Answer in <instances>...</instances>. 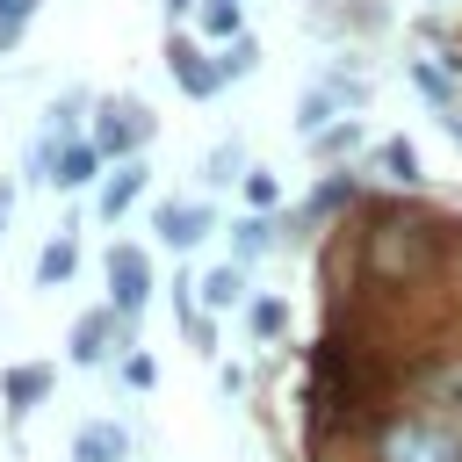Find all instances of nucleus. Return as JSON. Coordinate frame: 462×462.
Listing matches in <instances>:
<instances>
[{
  "instance_id": "obj_3",
  "label": "nucleus",
  "mask_w": 462,
  "mask_h": 462,
  "mask_svg": "<svg viewBox=\"0 0 462 462\" xmlns=\"http://www.w3.org/2000/svg\"><path fill=\"white\" fill-rule=\"evenodd\" d=\"M108 289H116V318L144 310V296H152V260H144L137 245H116V253H108Z\"/></svg>"
},
{
  "instance_id": "obj_16",
  "label": "nucleus",
  "mask_w": 462,
  "mask_h": 462,
  "mask_svg": "<svg viewBox=\"0 0 462 462\" xmlns=\"http://www.w3.org/2000/svg\"><path fill=\"white\" fill-rule=\"evenodd\" d=\"M383 166H390V180H419V152H411L404 137H390V144H383Z\"/></svg>"
},
{
  "instance_id": "obj_15",
  "label": "nucleus",
  "mask_w": 462,
  "mask_h": 462,
  "mask_svg": "<svg viewBox=\"0 0 462 462\" xmlns=\"http://www.w3.org/2000/svg\"><path fill=\"white\" fill-rule=\"evenodd\" d=\"M325 123H332V94H303V108H296V130H303V137H318Z\"/></svg>"
},
{
  "instance_id": "obj_2",
  "label": "nucleus",
  "mask_w": 462,
  "mask_h": 462,
  "mask_svg": "<svg viewBox=\"0 0 462 462\" xmlns=\"http://www.w3.org/2000/svg\"><path fill=\"white\" fill-rule=\"evenodd\" d=\"M375 462H462V440H455V426H440L426 411H404L375 433Z\"/></svg>"
},
{
  "instance_id": "obj_17",
  "label": "nucleus",
  "mask_w": 462,
  "mask_h": 462,
  "mask_svg": "<svg viewBox=\"0 0 462 462\" xmlns=\"http://www.w3.org/2000/svg\"><path fill=\"white\" fill-rule=\"evenodd\" d=\"M267 245H274V224H267V217H245V224H238V260H253V253H267Z\"/></svg>"
},
{
  "instance_id": "obj_18",
  "label": "nucleus",
  "mask_w": 462,
  "mask_h": 462,
  "mask_svg": "<svg viewBox=\"0 0 462 462\" xmlns=\"http://www.w3.org/2000/svg\"><path fill=\"white\" fill-rule=\"evenodd\" d=\"M282 325H289V310H282L274 296H260V303H253V339H282Z\"/></svg>"
},
{
  "instance_id": "obj_14",
  "label": "nucleus",
  "mask_w": 462,
  "mask_h": 462,
  "mask_svg": "<svg viewBox=\"0 0 462 462\" xmlns=\"http://www.w3.org/2000/svg\"><path fill=\"white\" fill-rule=\"evenodd\" d=\"M36 14V0H0V51H14L22 43V22Z\"/></svg>"
},
{
  "instance_id": "obj_8",
  "label": "nucleus",
  "mask_w": 462,
  "mask_h": 462,
  "mask_svg": "<svg viewBox=\"0 0 462 462\" xmlns=\"http://www.w3.org/2000/svg\"><path fill=\"white\" fill-rule=\"evenodd\" d=\"M137 195H144V166H137V159H123V166L108 173V188H101V217L116 224V217H123V209H130Z\"/></svg>"
},
{
  "instance_id": "obj_21",
  "label": "nucleus",
  "mask_w": 462,
  "mask_h": 462,
  "mask_svg": "<svg viewBox=\"0 0 462 462\" xmlns=\"http://www.w3.org/2000/svg\"><path fill=\"white\" fill-rule=\"evenodd\" d=\"M238 159H245L238 144H217V152H209V180H238Z\"/></svg>"
},
{
  "instance_id": "obj_23",
  "label": "nucleus",
  "mask_w": 462,
  "mask_h": 462,
  "mask_svg": "<svg viewBox=\"0 0 462 462\" xmlns=\"http://www.w3.org/2000/svg\"><path fill=\"white\" fill-rule=\"evenodd\" d=\"M123 375H130V383H137V390H152V375H159V368H152V361H144V354H130V361H123Z\"/></svg>"
},
{
  "instance_id": "obj_25",
  "label": "nucleus",
  "mask_w": 462,
  "mask_h": 462,
  "mask_svg": "<svg viewBox=\"0 0 462 462\" xmlns=\"http://www.w3.org/2000/svg\"><path fill=\"white\" fill-rule=\"evenodd\" d=\"M0 224H7V188H0Z\"/></svg>"
},
{
  "instance_id": "obj_20",
  "label": "nucleus",
  "mask_w": 462,
  "mask_h": 462,
  "mask_svg": "<svg viewBox=\"0 0 462 462\" xmlns=\"http://www.w3.org/2000/svg\"><path fill=\"white\" fill-rule=\"evenodd\" d=\"M245 202H253V209H274V202H282L274 173H245Z\"/></svg>"
},
{
  "instance_id": "obj_10",
  "label": "nucleus",
  "mask_w": 462,
  "mask_h": 462,
  "mask_svg": "<svg viewBox=\"0 0 462 462\" xmlns=\"http://www.w3.org/2000/svg\"><path fill=\"white\" fill-rule=\"evenodd\" d=\"M72 267H79V245H72V238H51V245H43V260H36V282H43V289H58Z\"/></svg>"
},
{
  "instance_id": "obj_9",
  "label": "nucleus",
  "mask_w": 462,
  "mask_h": 462,
  "mask_svg": "<svg viewBox=\"0 0 462 462\" xmlns=\"http://www.w3.org/2000/svg\"><path fill=\"white\" fill-rule=\"evenodd\" d=\"M108 325H116V310L79 318V325H72V361H108Z\"/></svg>"
},
{
  "instance_id": "obj_24",
  "label": "nucleus",
  "mask_w": 462,
  "mask_h": 462,
  "mask_svg": "<svg viewBox=\"0 0 462 462\" xmlns=\"http://www.w3.org/2000/svg\"><path fill=\"white\" fill-rule=\"evenodd\" d=\"M188 7H195V0H166V14H188Z\"/></svg>"
},
{
  "instance_id": "obj_4",
  "label": "nucleus",
  "mask_w": 462,
  "mask_h": 462,
  "mask_svg": "<svg viewBox=\"0 0 462 462\" xmlns=\"http://www.w3.org/2000/svg\"><path fill=\"white\" fill-rule=\"evenodd\" d=\"M137 137H152V116H144L137 101H123V108H101L94 152H116V159H130V152H137Z\"/></svg>"
},
{
  "instance_id": "obj_7",
  "label": "nucleus",
  "mask_w": 462,
  "mask_h": 462,
  "mask_svg": "<svg viewBox=\"0 0 462 462\" xmlns=\"http://www.w3.org/2000/svg\"><path fill=\"white\" fill-rule=\"evenodd\" d=\"M166 58H173V72H180V87H188L195 101H209V94L224 87V65H202V51H195V43H173Z\"/></svg>"
},
{
  "instance_id": "obj_1",
  "label": "nucleus",
  "mask_w": 462,
  "mask_h": 462,
  "mask_svg": "<svg viewBox=\"0 0 462 462\" xmlns=\"http://www.w3.org/2000/svg\"><path fill=\"white\" fill-rule=\"evenodd\" d=\"M440 231H448L440 217H383V224L368 231V267L397 282V274H411V267L440 245Z\"/></svg>"
},
{
  "instance_id": "obj_19",
  "label": "nucleus",
  "mask_w": 462,
  "mask_h": 462,
  "mask_svg": "<svg viewBox=\"0 0 462 462\" xmlns=\"http://www.w3.org/2000/svg\"><path fill=\"white\" fill-rule=\"evenodd\" d=\"M202 29H209V36H231V29H238V0H209V7H202Z\"/></svg>"
},
{
  "instance_id": "obj_13",
  "label": "nucleus",
  "mask_w": 462,
  "mask_h": 462,
  "mask_svg": "<svg viewBox=\"0 0 462 462\" xmlns=\"http://www.w3.org/2000/svg\"><path fill=\"white\" fill-rule=\"evenodd\" d=\"M238 296H245V274H238V267H217V274L202 282V303H217V310L238 303Z\"/></svg>"
},
{
  "instance_id": "obj_22",
  "label": "nucleus",
  "mask_w": 462,
  "mask_h": 462,
  "mask_svg": "<svg viewBox=\"0 0 462 462\" xmlns=\"http://www.w3.org/2000/svg\"><path fill=\"white\" fill-rule=\"evenodd\" d=\"M253 58H260V51H253V43H245V36H238V43H231V51H224V79H238V72H253Z\"/></svg>"
},
{
  "instance_id": "obj_5",
  "label": "nucleus",
  "mask_w": 462,
  "mask_h": 462,
  "mask_svg": "<svg viewBox=\"0 0 462 462\" xmlns=\"http://www.w3.org/2000/svg\"><path fill=\"white\" fill-rule=\"evenodd\" d=\"M209 231H217V217H209L202 202H166V209H159V238H166V245H180V253H188V245H202Z\"/></svg>"
},
{
  "instance_id": "obj_6",
  "label": "nucleus",
  "mask_w": 462,
  "mask_h": 462,
  "mask_svg": "<svg viewBox=\"0 0 462 462\" xmlns=\"http://www.w3.org/2000/svg\"><path fill=\"white\" fill-rule=\"evenodd\" d=\"M123 455H130V433L108 426V419L79 426V440H72V462H123Z\"/></svg>"
},
{
  "instance_id": "obj_12",
  "label": "nucleus",
  "mask_w": 462,
  "mask_h": 462,
  "mask_svg": "<svg viewBox=\"0 0 462 462\" xmlns=\"http://www.w3.org/2000/svg\"><path fill=\"white\" fill-rule=\"evenodd\" d=\"M43 390H51V368H7V404L14 411H29Z\"/></svg>"
},
{
  "instance_id": "obj_11",
  "label": "nucleus",
  "mask_w": 462,
  "mask_h": 462,
  "mask_svg": "<svg viewBox=\"0 0 462 462\" xmlns=\"http://www.w3.org/2000/svg\"><path fill=\"white\" fill-rule=\"evenodd\" d=\"M94 159H101L94 144H65L58 152V188H87L94 180Z\"/></svg>"
}]
</instances>
